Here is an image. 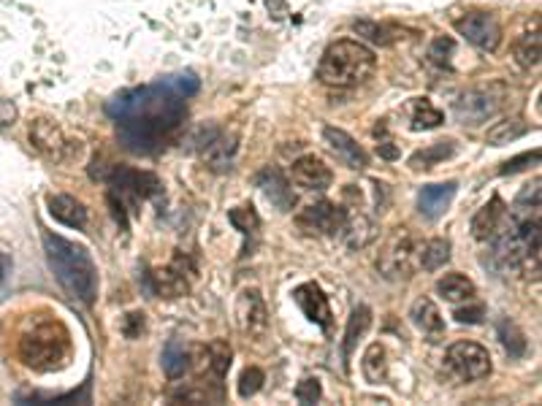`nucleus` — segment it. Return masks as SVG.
Wrapping results in <instances>:
<instances>
[{
    "label": "nucleus",
    "mask_w": 542,
    "mask_h": 406,
    "mask_svg": "<svg viewBox=\"0 0 542 406\" xmlns=\"http://www.w3.org/2000/svg\"><path fill=\"white\" fill-rule=\"evenodd\" d=\"M117 122V141L130 154H155L187 117L185 98L160 79L155 84L125 90L106 103Z\"/></svg>",
    "instance_id": "1"
},
{
    "label": "nucleus",
    "mask_w": 542,
    "mask_h": 406,
    "mask_svg": "<svg viewBox=\"0 0 542 406\" xmlns=\"http://www.w3.org/2000/svg\"><path fill=\"white\" fill-rule=\"evenodd\" d=\"M44 252H47L49 269L62 290L71 298L90 306L98 295V269H95L90 252L81 244L55 236L49 230L44 233Z\"/></svg>",
    "instance_id": "2"
},
{
    "label": "nucleus",
    "mask_w": 542,
    "mask_h": 406,
    "mask_svg": "<svg viewBox=\"0 0 542 406\" xmlns=\"http://www.w3.org/2000/svg\"><path fill=\"white\" fill-rule=\"evenodd\" d=\"M19 358L28 368L55 371L62 368L71 358V336L60 320H28L25 331L19 333Z\"/></svg>",
    "instance_id": "3"
},
{
    "label": "nucleus",
    "mask_w": 542,
    "mask_h": 406,
    "mask_svg": "<svg viewBox=\"0 0 542 406\" xmlns=\"http://www.w3.org/2000/svg\"><path fill=\"white\" fill-rule=\"evenodd\" d=\"M377 57L361 41H337L323 52L317 79L328 87H356L374 74Z\"/></svg>",
    "instance_id": "4"
},
{
    "label": "nucleus",
    "mask_w": 542,
    "mask_h": 406,
    "mask_svg": "<svg viewBox=\"0 0 542 406\" xmlns=\"http://www.w3.org/2000/svg\"><path fill=\"white\" fill-rule=\"evenodd\" d=\"M448 368L461 382H478L491 374V355L475 342H456L448 349Z\"/></svg>",
    "instance_id": "5"
},
{
    "label": "nucleus",
    "mask_w": 542,
    "mask_h": 406,
    "mask_svg": "<svg viewBox=\"0 0 542 406\" xmlns=\"http://www.w3.org/2000/svg\"><path fill=\"white\" fill-rule=\"evenodd\" d=\"M108 184L114 187V196H120V201H144V198H152L160 190V181L152 174H144V171H133V168L114 166L111 174L106 176Z\"/></svg>",
    "instance_id": "6"
},
{
    "label": "nucleus",
    "mask_w": 542,
    "mask_h": 406,
    "mask_svg": "<svg viewBox=\"0 0 542 406\" xmlns=\"http://www.w3.org/2000/svg\"><path fill=\"white\" fill-rule=\"evenodd\" d=\"M456 28L469 44L482 49V52H494L496 46L502 44V28H499V19L494 14L472 11V14L461 16L456 22Z\"/></svg>",
    "instance_id": "7"
},
{
    "label": "nucleus",
    "mask_w": 542,
    "mask_h": 406,
    "mask_svg": "<svg viewBox=\"0 0 542 406\" xmlns=\"http://www.w3.org/2000/svg\"><path fill=\"white\" fill-rule=\"evenodd\" d=\"M496 111H499V101L482 90L461 92L456 98V103H453V117L466 128H478L482 122H488Z\"/></svg>",
    "instance_id": "8"
},
{
    "label": "nucleus",
    "mask_w": 542,
    "mask_h": 406,
    "mask_svg": "<svg viewBox=\"0 0 542 406\" xmlns=\"http://www.w3.org/2000/svg\"><path fill=\"white\" fill-rule=\"evenodd\" d=\"M344 217L347 211L328 203V201H320V203H312L307 209L295 217V222L304 227L307 233H317V236H337L344 225Z\"/></svg>",
    "instance_id": "9"
},
{
    "label": "nucleus",
    "mask_w": 542,
    "mask_h": 406,
    "mask_svg": "<svg viewBox=\"0 0 542 406\" xmlns=\"http://www.w3.org/2000/svg\"><path fill=\"white\" fill-rule=\"evenodd\" d=\"M236 317H239V328L247 333L249 339H261L269 331V315H266L264 298L255 290L242 293V298L236 303Z\"/></svg>",
    "instance_id": "10"
},
{
    "label": "nucleus",
    "mask_w": 542,
    "mask_h": 406,
    "mask_svg": "<svg viewBox=\"0 0 542 406\" xmlns=\"http://www.w3.org/2000/svg\"><path fill=\"white\" fill-rule=\"evenodd\" d=\"M412 252H415L412 239H410L407 233H396L393 239L388 241L385 252L380 255L377 266H380V271H383L385 276H390V279H396V276H407V274H410V260H412Z\"/></svg>",
    "instance_id": "11"
},
{
    "label": "nucleus",
    "mask_w": 542,
    "mask_h": 406,
    "mask_svg": "<svg viewBox=\"0 0 542 406\" xmlns=\"http://www.w3.org/2000/svg\"><path fill=\"white\" fill-rule=\"evenodd\" d=\"M323 141H325V147L337 154V160H339L341 166L356 168V171H361V168L366 166V152L361 150L356 138H353V135H347L344 130L334 128V125H325L323 128Z\"/></svg>",
    "instance_id": "12"
},
{
    "label": "nucleus",
    "mask_w": 542,
    "mask_h": 406,
    "mask_svg": "<svg viewBox=\"0 0 542 406\" xmlns=\"http://www.w3.org/2000/svg\"><path fill=\"white\" fill-rule=\"evenodd\" d=\"M293 301L298 303V309L304 312V317H307L310 322L320 325V328H328V325H331V306H328V298H325V293L315 285V282L295 287Z\"/></svg>",
    "instance_id": "13"
},
{
    "label": "nucleus",
    "mask_w": 542,
    "mask_h": 406,
    "mask_svg": "<svg viewBox=\"0 0 542 406\" xmlns=\"http://www.w3.org/2000/svg\"><path fill=\"white\" fill-rule=\"evenodd\" d=\"M255 184L261 187V193L266 196V201L271 206H277L279 211H290L295 206V196L290 181L282 176V171L277 168H266L255 176Z\"/></svg>",
    "instance_id": "14"
},
{
    "label": "nucleus",
    "mask_w": 542,
    "mask_h": 406,
    "mask_svg": "<svg viewBox=\"0 0 542 406\" xmlns=\"http://www.w3.org/2000/svg\"><path fill=\"white\" fill-rule=\"evenodd\" d=\"M293 181L304 190H325V187H331L334 174L320 157L304 154L293 163Z\"/></svg>",
    "instance_id": "15"
},
{
    "label": "nucleus",
    "mask_w": 542,
    "mask_h": 406,
    "mask_svg": "<svg viewBox=\"0 0 542 406\" xmlns=\"http://www.w3.org/2000/svg\"><path fill=\"white\" fill-rule=\"evenodd\" d=\"M507 222V209L504 203L494 198L491 203H485L475 217H472V236L478 241H491L499 236V230Z\"/></svg>",
    "instance_id": "16"
},
{
    "label": "nucleus",
    "mask_w": 542,
    "mask_h": 406,
    "mask_svg": "<svg viewBox=\"0 0 542 406\" xmlns=\"http://www.w3.org/2000/svg\"><path fill=\"white\" fill-rule=\"evenodd\" d=\"M412 325L418 328L429 342H442L445 339V320L439 315V309H436V303L431 298H420V301L412 303Z\"/></svg>",
    "instance_id": "17"
},
{
    "label": "nucleus",
    "mask_w": 542,
    "mask_h": 406,
    "mask_svg": "<svg viewBox=\"0 0 542 406\" xmlns=\"http://www.w3.org/2000/svg\"><path fill=\"white\" fill-rule=\"evenodd\" d=\"M456 198V181H445V184H426L418 196V209L426 220H436L442 217L448 206Z\"/></svg>",
    "instance_id": "18"
},
{
    "label": "nucleus",
    "mask_w": 542,
    "mask_h": 406,
    "mask_svg": "<svg viewBox=\"0 0 542 406\" xmlns=\"http://www.w3.org/2000/svg\"><path fill=\"white\" fill-rule=\"evenodd\" d=\"M30 141L44 152L47 157H52V160H62V157H65V150H68V141L62 138L60 128L49 120H38L33 125Z\"/></svg>",
    "instance_id": "19"
},
{
    "label": "nucleus",
    "mask_w": 542,
    "mask_h": 406,
    "mask_svg": "<svg viewBox=\"0 0 542 406\" xmlns=\"http://www.w3.org/2000/svg\"><path fill=\"white\" fill-rule=\"evenodd\" d=\"M201 150H203V160L209 163V166L215 168V171H225V168H231V157L233 152H236V144H233V138H225V135L220 133V130H209L206 138L201 141Z\"/></svg>",
    "instance_id": "20"
},
{
    "label": "nucleus",
    "mask_w": 542,
    "mask_h": 406,
    "mask_svg": "<svg viewBox=\"0 0 542 406\" xmlns=\"http://www.w3.org/2000/svg\"><path fill=\"white\" fill-rule=\"evenodd\" d=\"M49 214L68 227H84L87 225V209L71 196H52L49 198Z\"/></svg>",
    "instance_id": "21"
},
{
    "label": "nucleus",
    "mask_w": 542,
    "mask_h": 406,
    "mask_svg": "<svg viewBox=\"0 0 542 406\" xmlns=\"http://www.w3.org/2000/svg\"><path fill=\"white\" fill-rule=\"evenodd\" d=\"M372 325V312L369 306H356L353 315L347 320V331H344V344H341V355H344V366L350 363L353 352H356V344L363 339V333L369 331Z\"/></svg>",
    "instance_id": "22"
},
{
    "label": "nucleus",
    "mask_w": 542,
    "mask_h": 406,
    "mask_svg": "<svg viewBox=\"0 0 542 406\" xmlns=\"http://www.w3.org/2000/svg\"><path fill=\"white\" fill-rule=\"evenodd\" d=\"M339 236L344 239L347 247L361 249V247H366V244L374 239L372 220L363 217V214H347V217H344V225H341V230H339Z\"/></svg>",
    "instance_id": "23"
},
{
    "label": "nucleus",
    "mask_w": 542,
    "mask_h": 406,
    "mask_svg": "<svg viewBox=\"0 0 542 406\" xmlns=\"http://www.w3.org/2000/svg\"><path fill=\"white\" fill-rule=\"evenodd\" d=\"M353 30H356L358 35H363L366 41L380 44V46H388V44H393V41H399V38H404V28H399V25H388V22H372V19H361V22H356Z\"/></svg>",
    "instance_id": "24"
},
{
    "label": "nucleus",
    "mask_w": 542,
    "mask_h": 406,
    "mask_svg": "<svg viewBox=\"0 0 542 406\" xmlns=\"http://www.w3.org/2000/svg\"><path fill=\"white\" fill-rule=\"evenodd\" d=\"M436 293L450 303L458 301H472L475 295V282L464 276V274H445L439 282H436Z\"/></svg>",
    "instance_id": "25"
},
{
    "label": "nucleus",
    "mask_w": 542,
    "mask_h": 406,
    "mask_svg": "<svg viewBox=\"0 0 542 406\" xmlns=\"http://www.w3.org/2000/svg\"><path fill=\"white\" fill-rule=\"evenodd\" d=\"M453 152H456V144H453V141H436V144H429L426 150L415 152V154L410 157V168H412V171H429V168L439 166L442 160H448Z\"/></svg>",
    "instance_id": "26"
},
{
    "label": "nucleus",
    "mask_w": 542,
    "mask_h": 406,
    "mask_svg": "<svg viewBox=\"0 0 542 406\" xmlns=\"http://www.w3.org/2000/svg\"><path fill=\"white\" fill-rule=\"evenodd\" d=\"M410 122H412V130H431L442 125V111L429 101V98H415L410 103Z\"/></svg>",
    "instance_id": "27"
},
{
    "label": "nucleus",
    "mask_w": 542,
    "mask_h": 406,
    "mask_svg": "<svg viewBox=\"0 0 542 406\" xmlns=\"http://www.w3.org/2000/svg\"><path fill=\"white\" fill-rule=\"evenodd\" d=\"M163 371L171 376V379H179V376L187 371V366H190V352H187V346L179 342V339H171L169 344L163 346Z\"/></svg>",
    "instance_id": "28"
},
{
    "label": "nucleus",
    "mask_w": 542,
    "mask_h": 406,
    "mask_svg": "<svg viewBox=\"0 0 542 406\" xmlns=\"http://www.w3.org/2000/svg\"><path fill=\"white\" fill-rule=\"evenodd\" d=\"M361 368H363V376H366V382H372V385H380V382H385L388 361H385V349H383V344H372L369 349H366V355H363V363H361Z\"/></svg>",
    "instance_id": "29"
},
{
    "label": "nucleus",
    "mask_w": 542,
    "mask_h": 406,
    "mask_svg": "<svg viewBox=\"0 0 542 406\" xmlns=\"http://www.w3.org/2000/svg\"><path fill=\"white\" fill-rule=\"evenodd\" d=\"M496 331H499V339H502V346L507 349V355L510 358H524L526 355V336L518 331V325L510 322V320H499V325H496Z\"/></svg>",
    "instance_id": "30"
},
{
    "label": "nucleus",
    "mask_w": 542,
    "mask_h": 406,
    "mask_svg": "<svg viewBox=\"0 0 542 406\" xmlns=\"http://www.w3.org/2000/svg\"><path fill=\"white\" fill-rule=\"evenodd\" d=\"M529 133V125L524 120H504V122H496L494 128L488 130V144L491 147H504L510 141H518L521 135Z\"/></svg>",
    "instance_id": "31"
},
{
    "label": "nucleus",
    "mask_w": 542,
    "mask_h": 406,
    "mask_svg": "<svg viewBox=\"0 0 542 406\" xmlns=\"http://www.w3.org/2000/svg\"><path fill=\"white\" fill-rule=\"evenodd\" d=\"M540 30H531V33H524L521 38H518V44H515V57L518 62L524 65V68H537L540 65Z\"/></svg>",
    "instance_id": "32"
},
{
    "label": "nucleus",
    "mask_w": 542,
    "mask_h": 406,
    "mask_svg": "<svg viewBox=\"0 0 542 406\" xmlns=\"http://www.w3.org/2000/svg\"><path fill=\"white\" fill-rule=\"evenodd\" d=\"M450 260V241L448 239H431L420 249V266L426 271L442 269Z\"/></svg>",
    "instance_id": "33"
},
{
    "label": "nucleus",
    "mask_w": 542,
    "mask_h": 406,
    "mask_svg": "<svg viewBox=\"0 0 542 406\" xmlns=\"http://www.w3.org/2000/svg\"><path fill=\"white\" fill-rule=\"evenodd\" d=\"M228 220H231L233 227H236V230H242L244 236L255 233V230L261 227V217H258V211H255L252 203H244V206H236V209H231L228 211Z\"/></svg>",
    "instance_id": "34"
},
{
    "label": "nucleus",
    "mask_w": 542,
    "mask_h": 406,
    "mask_svg": "<svg viewBox=\"0 0 542 406\" xmlns=\"http://www.w3.org/2000/svg\"><path fill=\"white\" fill-rule=\"evenodd\" d=\"M163 81H166L176 95H182V98H193L196 92L201 90V81H198V76L193 74V71H182V74L166 76Z\"/></svg>",
    "instance_id": "35"
},
{
    "label": "nucleus",
    "mask_w": 542,
    "mask_h": 406,
    "mask_svg": "<svg viewBox=\"0 0 542 406\" xmlns=\"http://www.w3.org/2000/svg\"><path fill=\"white\" fill-rule=\"evenodd\" d=\"M453 55H456V41L448 35H436L429 46V57H431L434 65H450Z\"/></svg>",
    "instance_id": "36"
},
{
    "label": "nucleus",
    "mask_w": 542,
    "mask_h": 406,
    "mask_svg": "<svg viewBox=\"0 0 542 406\" xmlns=\"http://www.w3.org/2000/svg\"><path fill=\"white\" fill-rule=\"evenodd\" d=\"M209 358H212V363H209L212 371L217 376H225V371L231 368V346H228V342H212Z\"/></svg>",
    "instance_id": "37"
},
{
    "label": "nucleus",
    "mask_w": 542,
    "mask_h": 406,
    "mask_svg": "<svg viewBox=\"0 0 542 406\" xmlns=\"http://www.w3.org/2000/svg\"><path fill=\"white\" fill-rule=\"evenodd\" d=\"M264 379H266V374L261 371V368H255V366L247 368L244 374L239 376V395H242V398H252L255 393L264 388Z\"/></svg>",
    "instance_id": "38"
},
{
    "label": "nucleus",
    "mask_w": 542,
    "mask_h": 406,
    "mask_svg": "<svg viewBox=\"0 0 542 406\" xmlns=\"http://www.w3.org/2000/svg\"><path fill=\"white\" fill-rule=\"evenodd\" d=\"M320 395H323V390H320V382H317V379H301L298 388H295L298 404H317Z\"/></svg>",
    "instance_id": "39"
},
{
    "label": "nucleus",
    "mask_w": 542,
    "mask_h": 406,
    "mask_svg": "<svg viewBox=\"0 0 542 406\" xmlns=\"http://www.w3.org/2000/svg\"><path fill=\"white\" fill-rule=\"evenodd\" d=\"M537 163H540V150L526 152V154H518V157L507 160L499 174H518V171H524V168H529V166H537Z\"/></svg>",
    "instance_id": "40"
},
{
    "label": "nucleus",
    "mask_w": 542,
    "mask_h": 406,
    "mask_svg": "<svg viewBox=\"0 0 542 406\" xmlns=\"http://www.w3.org/2000/svg\"><path fill=\"white\" fill-rule=\"evenodd\" d=\"M141 331H144V315H139V312H133V315L125 317L123 333L128 336V339H139Z\"/></svg>",
    "instance_id": "41"
},
{
    "label": "nucleus",
    "mask_w": 542,
    "mask_h": 406,
    "mask_svg": "<svg viewBox=\"0 0 542 406\" xmlns=\"http://www.w3.org/2000/svg\"><path fill=\"white\" fill-rule=\"evenodd\" d=\"M456 320L458 322H469V325H478L482 322V317H485V309L482 306H472V309H456Z\"/></svg>",
    "instance_id": "42"
},
{
    "label": "nucleus",
    "mask_w": 542,
    "mask_h": 406,
    "mask_svg": "<svg viewBox=\"0 0 542 406\" xmlns=\"http://www.w3.org/2000/svg\"><path fill=\"white\" fill-rule=\"evenodd\" d=\"M16 122V106L6 98H0V128H11Z\"/></svg>",
    "instance_id": "43"
},
{
    "label": "nucleus",
    "mask_w": 542,
    "mask_h": 406,
    "mask_svg": "<svg viewBox=\"0 0 542 406\" xmlns=\"http://www.w3.org/2000/svg\"><path fill=\"white\" fill-rule=\"evenodd\" d=\"M11 255L9 252H0V287L6 285V279H9V274H11Z\"/></svg>",
    "instance_id": "44"
},
{
    "label": "nucleus",
    "mask_w": 542,
    "mask_h": 406,
    "mask_svg": "<svg viewBox=\"0 0 542 406\" xmlns=\"http://www.w3.org/2000/svg\"><path fill=\"white\" fill-rule=\"evenodd\" d=\"M377 150H380V154H383V157H385V160H393V157H396V154H399V152H396V147H393V144H390V141H385V144H380V147H377Z\"/></svg>",
    "instance_id": "45"
}]
</instances>
